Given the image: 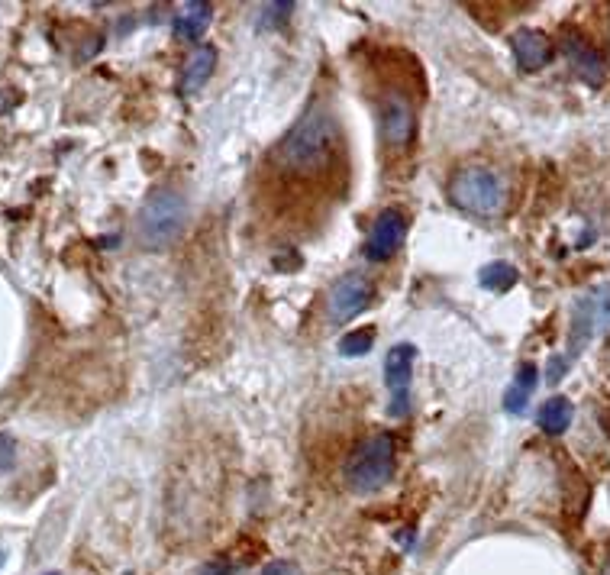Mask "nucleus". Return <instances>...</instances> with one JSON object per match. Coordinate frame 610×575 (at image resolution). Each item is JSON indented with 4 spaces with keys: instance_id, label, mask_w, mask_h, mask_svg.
I'll return each instance as SVG.
<instances>
[{
    "instance_id": "obj_1",
    "label": "nucleus",
    "mask_w": 610,
    "mask_h": 575,
    "mask_svg": "<svg viewBox=\"0 0 610 575\" xmlns=\"http://www.w3.org/2000/svg\"><path fill=\"white\" fill-rule=\"evenodd\" d=\"M336 143H339V133H336L333 110L323 104H314L278 143L275 165H278V172H285L291 178L320 175L330 168Z\"/></svg>"
},
{
    "instance_id": "obj_2",
    "label": "nucleus",
    "mask_w": 610,
    "mask_h": 575,
    "mask_svg": "<svg viewBox=\"0 0 610 575\" xmlns=\"http://www.w3.org/2000/svg\"><path fill=\"white\" fill-rule=\"evenodd\" d=\"M136 223L139 243L146 249H168L181 236L184 223H188V201L175 188H159L149 194Z\"/></svg>"
},
{
    "instance_id": "obj_3",
    "label": "nucleus",
    "mask_w": 610,
    "mask_h": 575,
    "mask_svg": "<svg viewBox=\"0 0 610 575\" xmlns=\"http://www.w3.org/2000/svg\"><path fill=\"white\" fill-rule=\"evenodd\" d=\"M449 198L456 207L468 210L475 217H498L507 207V188L498 172L485 165L462 168V172L449 181Z\"/></svg>"
},
{
    "instance_id": "obj_4",
    "label": "nucleus",
    "mask_w": 610,
    "mask_h": 575,
    "mask_svg": "<svg viewBox=\"0 0 610 575\" xmlns=\"http://www.w3.org/2000/svg\"><path fill=\"white\" fill-rule=\"evenodd\" d=\"M394 475V440L388 433L368 437L365 443L356 446V453L346 462V482L352 492L372 495L378 488H385Z\"/></svg>"
},
{
    "instance_id": "obj_5",
    "label": "nucleus",
    "mask_w": 610,
    "mask_h": 575,
    "mask_svg": "<svg viewBox=\"0 0 610 575\" xmlns=\"http://www.w3.org/2000/svg\"><path fill=\"white\" fill-rule=\"evenodd\" d=\"M378 120H381V139L391 152H401L414 143L417 133V110L404 88H388L378 94Z\"/></svg>"
},
{
    "instance_id": "obj_6",
    "label": "nucleus",
    "mask_w": 610,
    "mask_h": 575,
    "mask_svg": "<svg viewBox=\"0 0 610 575\" xmlns=\"http://www.w3.org/2000/svg\"><path fill=\"white\" fill-rule=\"evenodd\" d=\"M604 327H610V285H601L588 291L585 298L575 301V311H572V340H569V356L565 359H575L581 349H585L594 336H598Z\"/></svg>"
},
{
    "instance_id": "obj_7",
    "label": "nucleus",
    "mask_w": 610,
    "mask_h": 575,
    "mask_svg": "<svg viewBox=\"0 0 610 575\" xmlns=\"http://www.w3.org/2000/svg\"><path fill=\"white\" fill-rule=\"evenodd\" d=\"M372 282H368L365 275H339L333 288H330V298H326V314H330L333 324H346L356 314H362L368 304H372Z\"/></svg>"
},
{
    "instance_id": "obj_8",
    "label": "nucleus",
    "mask_w": 610,
    "mask_h": 575,
    "mask_svg": "<svg viewBox=\"0 0 610 575\" xmlns=\"http://www.w3.org/2000/svg\"><path fill=\"white\" fill-rule=\"evenodd\" d=\"M414 359H417V346H410V343L391 346L385 356V385L391 391L394 417H404L410 408V375H414Z\"/></svg>"
},
{
    "instance_id": "obj_9",
    "label": "nucleus",
    "mask_w": 610,
    "mask_h": 575,
    "mask_svg": "<svg viewBox=\"0 0 610 575\" xmlns=\"http://www.w3.org/2000/svg\"><path fill=\"white\" fill-rule=\"evenodd\" d=\"M404 236H407L404 210H397V207L381 210L378 220L372 223V233H368V240H365V256L372 262H388L391 256H397V249L404 246Z\"/></svg>"
},
{
    "instance_id": "obj_10",
    "label": "nucleus",
    "mask_w": 610,
    "mask_h": 575,
    "mask_svg": "<svg viewBox=\"0 0 610 575\" xmlns=\"http://www.w3.org/2000/svg\"><path fill=\"white\" fill-rule=\"evenodd\" d=\"M510 49L523 72H539L552 62V39L543 30H517L510 36Z\"/></svg>"
},
{
    "instance_id": "obj_11",
    "label": "nucleus",
    "mask_w": 610,
    "mask_h": 575,
    "mask_svg": "<svg viewBox=\"0 0 610 575\" xmlns=\"http://www.w3.org/2000/svg\"><path fill=\"white\" fill-rule=\"evenodd\" d=\"M565 55H569V62H572V68L578 72L581 81L594 84V88L604 84V59H601L598 49H594L585 36L565 33Z\"/></svg>"
},
{
    "instance_id": "obj_12",
    "label": "nucleus",
    "mask_w": 610,
    "mask_h": 575,
    "mask_svg": "<svg viewBox=\"0 0 610 575\" xmlns=\"http://www.w3.org/2000/svg\"><path fill=\"white\" fill-rule=\"evenodd\" d=\"M217 68V49L214 46H197L191 52V59L184 62V72H181V94H197L210 81Z\"/></svg>"
},
{
    "instance_id": "obj_13",
    "label": "nucleus",
    "mask_w": 610,
    "mask_h": 575,
    "mask_svg": "<svg viewBox=\"0 0 610 575\" xmlns=\"http://www.w3.org/2000/svg\"><path fill=\"white\" fill-rule=\"evenodd\" d=\"M210 17H214V10L204 0H191V4H181L178 17H175V36L184 39V42H197L210 26Z\"/></svg>"
},
{
    "instance_id": "obj_14",
    "label": "nucleus",
    "mask_w": 610,
    "mask_h": 575,
    "mask_svg": "<svg viewBox=\"0 0 610 575\" xmlns=\"http://www.w3.org/2000/svg\"><path fill=\"white\" fill-rule=\"evenodd\" d=\"M536 382H539V372L533 362H523V366L517 369V378L510 382L507 395H504V411L507 414H523L530 404V395L536 391Z\"/></svg>"
},
{
    "instance_id": "obj_15",
    "label": "nucleus",
    "mask_w": 610,
    "mask_h": 575,
    "mask_svg": "<svg viewBox=\"0 0 610 575\" xmlns=\"http://www.w3.org/2000/svg\"><path fill=\"white\" fill-rule=\"evenodd\" d=\"M572 417H575V408L569 398H549L543 408H539L536 420L539 427H543L546 433H552V437H559V433H565L572 427Z\"/></svg>"
},
{
    "instance_id": "obj_16",
    "label": "nucleus",
    "mask_w": 610,
    "mask_h": 575,
    "mask_svg": "<svg viewBox=\"0 0 610 575\" xmlns=\"http://www.w3.org/2000/svg\"><path fill=\"white\" fill-rule=\"evenodd\" d=\"M481 288H488L494 294H504L517 285V269L510 262H488L485 269H481Z\"/></svg>"
},
{
    "instance_id": "obj_17",
    "label": "nucleus",
    "mask_w": 610,
    "mask_h": 575,
    "mask_svg": "<svg viewBox=\"0 0 610 575\" xmlns=\"http://www.w3.org/2000/svg\"><path fill=\"white\" fill-rule=\"evenodd\" d=\"M372 346H375V330L372 327H359V330H352V333L343 336V340H339V353L352 359V356L372 353Z\"/></svg>"
},
{
    "instance_id": "obj_18",
    "label": "nucleus",
    "mask_w": 610,
    "mask_h": 575,
    "mask_svg": "<svg viewBox=\"0 0 610 575\" xmlns=\"http://www.w3.org/2000/svg\"><path fill=\"white\" fill-rule=\"evenodd\" d=\"M294 13V4H265V7H259V30H275V26H285L288 23V17Z\"/></svg>"
},
{
    "instance_id": "obj_19",
    "label": "nucleus",
    "mask_w": 610,
    "mask_h": 575,
    "mask_svg": "<svg viewBox=\"0 0 610 575\" xmlns=\"http://www.w3.org/2000/svg\"><path fill=\"white\" fill-rule=\"evenodd\" d=\"M17 466V440L10 433H0V475H7Z\"/></svg>"
},
{
    "instance_id": "obj_20",
    "label": "nucleus",
    "mask_w": 610,
    "mask_h": 575,
    "mask_svg": "<svg viewBox=\"0 0 610 575\" xmlns=\"http://www.w3.org/2000/svg\"><path fill=\"white\" fill-rule=\"evenodd\" d=\"M194 575H239V566L230 563V559H210Z\"/></svg>"
},
{
    "instance_id": "obj_21",
    "label": "nucleus",
    "mask_w": 610,
    "mask_h": 575,
    "mask_svg": "<svg viewBox=\"0 0 610 575\" xmlns=\"http://www.w3.org/2000/svg\"><path fill=\"white\" fill-rule=\"evenodd\" d=\"M262 575H301V566L291 563V559H275L262 569Z\"/></svg>"
},
{
    "instance_id": "obj_22",
    "label": "nucleus",
    "mask_w": 610,
    "mask_h": 575,
    "mask_svg": "<svg viewBox=\"0 0 610 575\" xmlns=\"http://www.w3.org/2000/svg\"><path fill=\"white\" fill-rule=\"evenodd\" d=\"M569 366H572V362H569V359H562V356H556V359H552V362H549V382L556 385L559 378H562L565 372H569Z\"/></svg>"
},
{
    "instance_id": "obj_23",
    "label": "nucleus",
    "mask_w": 610,
    "mask_h": 575,
    "mask_svg": "<svg viewBox=\"0 0 610 575\" xmlns=\"http://www.w3.org/2000/svg\"><path fill=\"white\" fill-rule=\"evenodd\" d=\"M601 575H610V556H607V563H604V569H601Z\"/></svg>"
},
{
    "instance_id": "obj_24",
    "label": "nucleus",
    "mask_w": 610,
    "mask_h": 575,
    "mask_svg": "<svg viewBox=\"0 0 610 575\" xmlns=\"http://www.w3.org/2000/svg\"><path fill=\"white\" fill-rule=\"evenodd\" d=\"M49 575H59V572H49Z\"/></svg>"
}]
</instances>
